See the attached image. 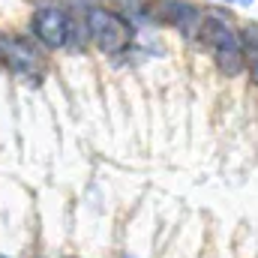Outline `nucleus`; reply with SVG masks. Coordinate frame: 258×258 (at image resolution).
<instances>
[{"mask_svg": "<svg viewBox=\"0 0 258 258\" xmlns=\"http://www.w3.org/2000/svg\"><path fill=\"white\" fill-rule=\"evenodd\" d=\"M84 33L90 36V42L105 54V57H117L129 51L132 45V24H129L126 15L114 12V9H102V6H93L87 9L84 15Z\"/></svg>", "mask_w": 258, "mask_h": 258, "instance_id": "nucleus-1", "label": "nucleus"}, {"mask_svg": "<svg viewBox=\"0 0 258 258\" xmlns=\"http://www.w3.org/2000/svg\"><path fill=\"white\" fill-rule=\"evenodd\" d=\"M198 42L207 48V54L216 60L219 72H225L228 78L240 75L243 72V51H240V33H234L222 18L210 15V18H201L198 24Z\"/></svg>", "mask_w": 258, "mask_h": 258, "instance_id": "nucleus-2", "label": "nucleus"}, {"mask_svg": "<svg viewBox=\"0 0 258 258\" xmlns=\"http://www.w3.org/2000/svg\"><path fill=\"white\" fill-rule=\"evenodd\" d=\"M0 60L27 84H42V78H45V60H42L39 48L33 45V39H27V36L0 33Z\"/></svg>", "mask_w": 258, "mask_h": 258, "instance_id": "nucleus-3", "label": "nucleus"}, {"mask_svg": "<svg viewBox=\"0 0 258 258\" xmlns=\"http://www.w3.org/2000/svg\"><path fill=\"white\" fill-rule=\"evenodd\" d=\"M33 39L45 48H66L75 39V21L60 6H39L30 18Z\"/></svg>", "mask_w": 258, "mask_h": 258, "instance_id": "nucleus-4", "label": "nucleus"}, {"mask_svg": "<svg viewBox=\"0 0 258 258\" xmlns=\"http://www.w3.org/2000/svg\"><path fill=\"white\" fill-rule=\"evenodd\" d=\"M240 51H243V66L249 69L252 84H258V24H246L240 33Z\"/></svg>", "mask_w": 258, "mask_h": 258, "instance_id": "nucleus-5", "label": "nucleus"}, {"mask_svg": "<svg viewBox=\"0 0 258 258\" xmlns=\"http://www.w3.org/2000/svg\"><path fill=\"white\" fill-rule=\"evenodd\" d=\"M225 3H237V6H252L255 0H225Z\"/></svg>", "mask_w": 258, "mask_h": 258, "instance_id": "nucleus-6", "label": "nucleus"}, {"mask_svg": "<svg viewBox=\"0 0 258 258\" xmlns=\"http://www.w3.org/2000/svg\"><path fill=\"white\" fill-rule=\"evenodd\" d=\"M66 258H78V255H66Z\"/></svg>", "mask_w": 258, "mask_h": 258, "instance_id": "nucleus-7", "label": "nucleus"}, {"mask_svg": "<svg viewBox=\"0 0 258 258\" xmlns=\"http://www.w3.org/2000/svg\"><path fill=\"white\" fill-rule=\"evenodd\" d=\"M0 258H9V255H0Z\"/></svg>", "mask_w": 258, "mask_h": 258, "instance_id": "nucleus-8", "label": "nucleus"}]
</instances>
